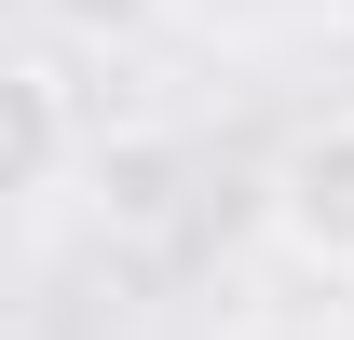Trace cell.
Here are the masks:
<instances>
[{
    "label": "cell",
    "instance_id": "2",
    "mask_svg": "<svg viewBox=\"0 0 354 340\" xmlns=\"http://www.w3.org/2000/svg\"><path fill=\"white\" fill-rule=\"evenodd\" d=\"M0 95H14V191H68V136H82V123H68V68H55V41L14 55Z\"/></svg>",
    "mask_w": 354,
    "mask_h": 340
},
{
    "label": "cell",
    "instance_id": "3",
    "mask_svg": "<svg viewBox=\"0 0 354 340\" xmlns=\"http://www.w3.org/2000/svg\"><path fill=\"white\" fill-rule=\"evenodd\" d=\"M177 0H28V28L41 41H95V55H123V41H150Z\"/></svg>",
    "mask_w": 354,
    "mask_h": 340
},
{
    "label": "cell",
    "instance_id": "4",
    "mask_svg": "<svg viewBox=\"0 0 354 340\" xmlns=\"http://www.w3.org/2000/svg\"><path fill=\"white\" fill-rule=\"evenodd\" d=\"M218 340H354L341 313H245V327H218Z\"/></svg>",
    "mask_w": 354,
    "mask_h": 340
},
{
    "label": "cell",
    "instance_id": "1",
    "mask_svg": "<svg viewBox=\"0 0 354 340\" xmlns=\"http://www.w3.org/2000/svg\"><path fill=\"white\" fill-rule=\"evenodd\" d=\"M259 232L286 272H313V286H354V109H313L286 150H272L259 177Z\"/></svg>",
    "mask_w": 354,
    "mask_h": 340
}]
</instances>
